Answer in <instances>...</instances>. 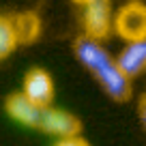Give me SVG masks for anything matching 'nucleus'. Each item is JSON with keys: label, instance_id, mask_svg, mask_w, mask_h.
Here are the masks:
<instances>
[{"label": "nucleus", "instance_id": "0eeeda50", "mask_svg": "<svg viewBox=\"0 0 146 146\" xmlns=\"http://www.w3.org/2000/svg\"><path fill=\"white\" fill-rule=\"evenodd\" d=\"M116 62H118L120 71L131 82L140 75H144L146 73V39L125 43L123 50L116 54Z\"/></svg>", "mask_w": 146, "mask_h": 146}, {"label": "nucleus", "instance_id": "9b49d317", "mask_svg": "<svg viewBox=\"0 0 146 146\" xmlns=\"http://www.w3.org/2000/svg\"><path fill=\"white\" fill-rule=\"evenodd\" d=\"M137 118H140V125L146 133V92L137 99Z\"/></svg>", "mask_w": 146, "mask_h": 146}, {"label": "nucleus", "instance_id": "f8f14e48", "mask_svg": "<svg viewBox=\"0 0 146 146\" xmlns=\"http://www.w3.org/2000/svg\"><path fill=\"white\" fill-rule=\"evenodd\" d=\"M75 5H80V7H84V5H88V2H92V0H73Z\"/></svg>", "mask_w": 146, "mask_h": 146}, {"label": "nucleus", "instance_id": "7ed1b4c3", "mask_svg": "<svg viewBox=\"0 0 146 146\" xmlns=\"http://www.w3.org/2000/svg\"><path fill=\"white\" fill-rule=\"evenodd\" d=\"M82 35L103 43L114 35V9L112 0H92L82 7Z\"/></svg>", "mask_w": 146, "mask_h": 146}, {"label": "nucleus", "instance_id": "423d86ee", "mask_svg": "<svg viewBox=\"0 0 146 146\" xmlns=\"http://www.w3.org/2000/svg\"><path fill=\"white\" fill-rule=\"evenodd\" d=\"M43 110H45V108L32 103L22 90L11 92V95H7V99H5V112H7V116H9L11 120H15L17 125L26 127V129H35V131L39 129Z\"/></svg>", "mask_w": 146, "mask_h": 146}, {"label": "nucleus", "instance_id": "9d476101", "mask_svg": "<svg viewBox=\"0 0 146 146\" xmlns=\"http://www.w3.org/2000/svg\"><path fill=\"white\" fill-rule=\"evenodd\" d=\"M52 146H90V142L82 135H75V137H67V140H56Z\"/></svg>", "mask_w": 146, "mask_h": 146}, {"label": "nucleus", "instance_id": "f03ea898", "mask_svg": "<svg viewBox=\"0 0 146 146\" xmlns=\"http://www.w3.org/2000/svg\"><path fill=\"white\" fill-rule=\"evenodd\" d=\"M114 35L125 43L146 39V2L125 0L114 11Z\"/></svg>", "mask_w": 146, "mask_h": 146}, {"label": "nucleus", "instance_id": "20e7f679", "mask_svg": "<svg viewBox=\"0 0 146 146\" xmlns=\"http://www.w3.org/2000/svg\"><path fill=\"white\" fill-rule=\"evenodd\" d=\"M36 131L47 133V135L56 137V140H67V137L82 135V120L69 110L50 105V108L43 110L41 123H39Z\"/></svg>", "mask_w": 146, "mask_h": 146}, {"label": "nucleus", "instance_id": "39448f33", "mask_svg": "<svg viewBox=\"0 0 146 146\" xmlns=\"http://www.w3.org/2000/svg\"><path fill=\"white\" fill-rule=\"evenodd\" d=\"M19 90L32 101V103L41 105V108H50L54 105V97H56V84L52 73L43 67H32L26 71L22 80V88Z\"/></svg>", "mask_w": 146, "mask_h": 146}, {"label": "nucleus", "instance_id": "f257e3e1", "mask_svg": "<svg viewBox=\"0 0 146 146\" xmlns=\"http://www.w3.org/2000/svg\"><path fill=\"white\" fill-rule=\"evenodd\" d=\"M73 56L88 71V75L95 80V84L103 90L108 99L116 103H127L131 99L133 82L120 71L116 56L110 54L103 43L80 35L73 41Z\"/></svg>", "mask_w": 146, "mask_h": 146}, {"label": "nucleus", "instance_id": "6e6552de", "mask_svg": "<svg viewBox=\"0 0 146 146\" xmlns=\"http://www.w3.org/2000/svg\"><path fill=\"white\" fill-rule=\"evenodd\" d=\"M13 24H15V30H17L19 45H30L41 36V17L35 11L13 13Z\"/></svg>", "mask_w": 146, "mask_h": 146}, {"label": "nucleus", "instance_id": "1a4fd4ad", "mask_svg": "<svg viewBox=\"0 0 146 146\" xmlns=\"http://www.w3.org/2000/svg\"><path fill=\"white\" fill-rule=\"evenodd\" d=\"M17 47L19 39L13 24V15H0V62L7 60Z\"/></svg>", "mask_w": 146, "mask_h": 146}]
</instances>
